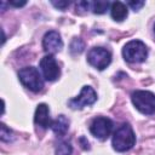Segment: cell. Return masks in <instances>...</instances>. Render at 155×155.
<instances>
[{
	"label": "cell",
	"instance_id": "obj_1",
	"mask_svg": "<svg viewBox=\"0 0 155 155\" xmlns=\"http://www.w3.org/2000/svg\"><path fill=\"white\" fill-rule=\"evenodd\" d=\"M136 143V136L130 124H121L113 136V148L116 151H127Z\"/></svg>",
	"mask_w": 155,
	"mask_h": 155
},
{
	"label": "cell",
	"instance_id": "obj_2",
	"mask_svg": "<svg viewBox=\"0 0 155 155\" xmlns=\"http://www.w3.org/2000/svg\"><path fill=\"white\" fill-rule=\"evenodd\" d=\"M131 99L136 109L139 110L142 114L150 115L155 113V94L153 92L137 90L132 92Z\"/></svg>",
	"mask_w": 155,
	"mask_h": 155
},
{
	"label": "cell",
	"instance_id": "obj_3",
	"mask_svg": "<svg viewBox=\"0 0 155 155\" xmlns=\"http://www.w3.org/2000/svg\"><path fill=\"white\" fill-rule=\"evenodd\" d=\"M122 56L125 61L130 63H142L148 57V48L144 42L139 40H132L124 46Z\"/></svg>",
	"mask_w": 155,
	"mask_h": 155
},
{
	"label": "cell",
	"instance_id": "obj_4",
	"mask_svg": "<svg viewBox=\"0 0 155 155\" xmlns=\"http://www.w3.org/2000/svg\"><path fill=\"white\" fill-rule=\"evenodd\" d=\"M19 81L33 92H39L44 87L42 78L35 67H25L18 71Z\"/></svg>",
	"mask_w": 155,
	"mask_h": 155
},
{
	"label": "cell",
	"instance_id": "obj_5",
	"mask_svg": "<svg viewBox=\"0 0 155 155\" xmlns=\"http://www.w3.org/2000/svg\"><path fill=\"white\" fill-rule=\"evenodd\" d=\"M87 62L98 70L105 69L111 62V53L104 47H92L87 53Z\"/></svg>",
	"mask_w": 155,
	"mask_h": 155
},
{
	"label": "cell",
	"instance_id": "obj_6",
	"mask_svg": "<svg viewBox=\"0 0 155 155\" xmlns=\"http://www.w3.org/2000/svg\"><path fill=\"white\" fill-rule=\"evenodd\" d=\"M96 101H97V93L94 92V90L90 86H84L81 88L80 94L78 97L70 99L68 102V104L71 109H82L85 107L92 105Z\"/></svg>",
	"mask_w": 155,
	"mask_h": 155
},
{
	"label": "cell",
	"instance_id": "obj_7",
	"mask_svg": "<svg viewBox=\"0 0 155 155\" xmlns=\"http://www.w3.org/2000/svg\"><path fill=\"white\" fill-rule=\"evenodd\" d=\"M111 130H113L111 120L108 117H104V116H98V117L93 119V121L91 122V126H90L91 133L101 140L107 139L109 137Z\"/></svg>",
	"mask_w": 155,
	"mask_h": 155
},
{
	"label": "cell",
	"instance_id": "obj_8",
	"mask_svg": "<svg viewBox=\"0 0 155 155\" xmlns=\"http://www.w3.org/2000/svg\"><path fill=\"white\" fill-rule=\"evenodd\" d=\"M40 69H41V73H42L44 78L47 81L56 80L59 76V74H61L59 65H58L56 58L52 54H46L45 57L41 58V61H40Z\"/></svg>",
	"mask_w": 155,
	"mask_h": 155
},
{
	"label": "cell",
	"instance_id": "obj_9",
	"mask_svg": "<svg viewBox=\"0 0 155 155\" xmlns=\"http://www.w3.org/2000/svg\"><path fill=\"white\" fill-rule=\"evenodd\" d=\"M42 46L44 50L48 53H56L61 51V48L63 47V41L61 39L59 33L54 30L47 31L42 39Z\"/></svg>",
	"mask_w": 155,
	"mask_h": 155
},
{
	"label": "cell",
	"instance_id": "obj_10",
	"mask_svg": "<svg viewBox=\"0 0 155 155\" xmlns=\"http://www.w3.org/2000/svg\"><path fill=\"white\" fill-rule=\"evenodd\" d=\"M34 122L39 125L42 128L51 127V117H50V109L46 104L41 103L36 107L35 115H34Z\"/></svg>",
	"mask_w": 155,
	"mask_h": 155
},
{
	"label": "cell",
	"instance_id": "obj_11",
	"mask_svg": "<svg viewBox=\"0 0 155 155\" xmlns=\"http://www.w3.org/2000/svg\"><path fill=\"white\" fill-rule=\"evenodd\" d=\"M110 15H111V18L114 21H117V22H121L124 21L127 15H128V10H127V6L121 2V1H114L111 5H110Z\"/></svg>",
	"mask_w": 155,
	"mask_h": 155
},
{
	"label": "cell",
	"instance_id": "obj_12",
	"mask_svg": "<svg viewBox=\"0 0 155 155\" xmlns=\"http://www.w3.org/2000/svg\"><path fill=\"white\" fill-rule=\"evenodd\" d=\"M51 128L53 131L54 134L62 137L68 132L69 128V120L64 116V115H59L54 121H52L51 124Z\"/></svg>",
	"mask_w": 155,
	"mask_h": 155
},
{
	"label": "cell",
	"instance_id": "obj_13",
	"mask_svg": "<svg viewBox=\"0 0 155 155\" xmlns=\"http://www.w3.org/2000/svg\"><path fill=\"white\" fill-rule=\"evenodd\" d=\"M110 4L109 1L105 0H98V1H93L92 2V11L97 15H102L104 12H107V10L109 8Z\"/></svg>",
	"mask_w": 155,
	"mask_h": 155
},
{
	"label": "cell",
	"instance_id": "obj_14",
	"mask_svg": "<svg viewBox=\"0 0 155 155\" xmlns=\"http://www.w3.org/2000/svg\"><path fill=\"white\" fill-rule=\"evenodd\" d=\"M73 147L69 142H59L56 147V155H70Z\"/></svg>",
	"mask_w": 155,
	"mask_h": 155
},
{
	"label": "cell",
	"instance_id": "obj_15",
	"mask_svg": "<svg viewBox=\"0 0 155 155\" xmlns=\"http://www.w3.org/2000/svg\"><path fill=\"white\" fill-rule=\"evenodd\" d=\"M84 48H85V44H84V41L81 39H78V38L73 39V41L70 44V52L73 54L81 53L84 51Z\"/></svg>",
	"mask_w": 155,
	"mask_h": 155
},
{
	"label": "cell",
	"instance_id": "obj_16",
	"mask_svg": "<svg viewBox=\"0 0 155 155\" xmlns=\"http://www.w3.org/2000/svg\"><path fill=\"white\" fill-rule=\"evenodd\" d=\"M0 138L2 142H10L13 139V133L12 131L5 125V124H1V132H0Z\"/></svg>",
	"mask_w": 155,
	"mask_h": 155
},
{
	"label": "cell",
	"instance_id": "obj_17",
	"mask_svg": "<svg viewBox=\"0 0 155 155\" xmlns=\"http://www.w3.org/2000/svg\"><path fill=\"white\" fill-rule=\"evenodd\" d=\"M144 1H128L127 2V5L132 8V10H134V11H138V10H140L143 6H144Z\"/></svg>",
	"mask_w": 155,
	"mask_h": 155
},
{
	"label": "cell",
	"instance_id": "obj_18",
	"mask_svg": "<svg viewBox=\"0 0 155 155\" xmlns=\"http://www.w3.org/2000/svg\"><path fill=\"white\" fill-rule=\"evenodd\" d=\"M52 5L57 7L58 10H65L69 6V1H52Z\"/></svg>",
	"mask_w": 155,
	"mask_h": 155
},
{
	"label": "cell",
	"instance_id": "obj_19",
	"mask_svg": "<svg viewBox=\"0 0 155 155\" xmlns=\"http://www.w3.org/2000/svg\"><path fill=\"white\" fill-rule=\"evenodd\" d=\"M27 4V1H8V5H11V6H15V7H22V6H24Z\"/></svg>",
	"mask_w": 155,
	"mask_h": 155
},
{
	"label": "cell",
	"instance_id": "obj_20",
	"mask_svg": "<svg viewBox=\"0 0 155 155\" xmlns=\"http://www.w3.org/2000/svg\"><path fill=\"white\" fill-rule=\"evenodd\" d=\"M80 143H81V145H82V148L84 149H90V144H88V142H87V139L85 138V137H81L80 138Z\"/></svg>",
	"mask_w": 155,
	"mask_h": 155
},
{
	"label": "cell",
	"instance_id": "obj_21",
	"mask_svg": "<svg viewBox=\"0 0 155 155\" xmlns=\"http://www.w3.org/2000/svg\"><path fill=\"white\" fill-rule=\"evenodd\" d=\"M154 31H155V25H154Z\"/></svg>",
	"mask_w": 155,
	"mask_h": 155
}]
</instances>
